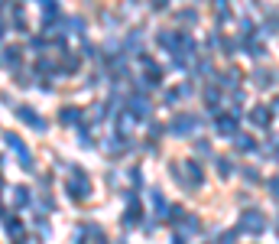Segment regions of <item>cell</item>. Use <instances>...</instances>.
Here are the masks:
<instances>
[{"instance_id": "obj_1", "label": "cell", "mask_w": 279, "mask_h": 244, "mask_svg": "<svg viewBox=\"0 0 279 244\" xmlns=\"http://www.w3.org/2000/svg\"><path fill=\"white\" fill-rule=\"evenodd\" d=\"M65 189H68L72 199H85V196H88V176H85L78 166H72V179L65 182Z\"/></svg>"}, {"instance_id": "obj_2", "label": "cell", "mask_w": 279, "mask_h": 244, "mask_svg": "<svg viewBox=\"0 0 279 244\" xmlns=\"http://www.w3.org/2000/svg\"><path fill=\"white\" fill-rule=\"evenodd\" d=\"M240 228H243V231H250V234H260V231L266 228V222H263V215H260V212H243Z\"/></svg>"}, {"instance_id": "obj_3", "label": "cell", "mask_w": 279, "mask_h": 244, "mask_svg": "<svg viewBox=\"0 0 279 244\" xmlns=\"http://www.w3.org/2000/svg\"><path fill=\"white\" fill-rule=\"evenodd\" d=\"M16 114H20V120H26V124H30L33 130H46V120H39L33 108H16Z\"/></svg>"}, {"instance_id": "obj_4", "label": "cell", "mask_w": 279, "mask_h": 244, "mask_svg": "<svg viewBox=\"0 0 279 244\" xmlns=\"http://www.w3.org/2000/svg\"><path fill=\"white\" fill-rule=\"evenodd\" d=\"M150 114V104L143 101V94H136L133 101H130V117H146Z\"/></svg>"}, {"instance_id": "obj_5", "label": "cell", "mask_w": 279, "mask_h": 244, "mask_svg": "<svg viewBox=\"0 0 279 244\" xmlns=\"http://www.w3.org/2000/svg\"><path fill=\"white\" fill-rule=\"evenodd\" d=\"M179 36H176V33H169V30H165V33H159V46H165V49H172V52H176L179 49Z\"/></svg>"}, {"instance_id": "obj_6", "label": "cell", "mask_w": 279, "mask_h": 244, "mask_svg": "<svg viewBox=\"0 0 279 244\" xmlns=\"http://www.w3.org/2000/svg\"><path fill=\"white\" fill-rule=\"evenodd\" d=\"M191 127H195V117H179L176 124H172V134H188Z\"/></svg>"}, {"instance_id": "obj_7", "label": "cell", "mask_w": 279, "mask_h": 244, "mask_svg": "<svg viewBox=\"0 0 279 244\" xmlns=\"http://www.w3.org/2000/svg\"><path fill=\"white\" fill-rule=\"evenodd\" d=\"M59 120H62V124H78V108H62V114H59Z\"/></svg>"}, {"instance_id": "obj_8", "label": "cell", "mask_w": 279, "mask_h": 244, "mask_svg": "<svg viewBox=\"0 0 279 244\" xmlns=\"http://www.w3.org/2000/svg\"><path fill=\"white\" fill-rule=\"evenodd\" d=\"M26 202H30V189H23V186H20V189H13V205H16V208H23Z\"/></svg>"}, {"instance_id": "obj_9", "label": "cell", "mask_w": 279, "mask_h": 244, "mask_svg": "<svg viewBox=\"0 0 279 244\" xmlns=\"http://www.w3.org/2000/svg\"><path fill=\"white\" fill-rule=\"evenodd\" d=\"M217 130H221V134H234V130H237V120H234V117H221V120H217Z\"/></svg>"}, {"instance_id": "obj_10", "label": "cell", "mask_w": 279, "mask_h": 244, "mask_svg": "<svg viewBox=\"0 0 279 244\" xmlns=\"http://www.w3.org/2000/svg\"><path fill=\"white\" fill-rule=\"evenodd\" d=\"M4 62L10 65V68H16V65H20V49H7L4 52Z\"/></svg>"}, {"instance_id": "obj_11", "label": "cell", "mask_w": 279, "mask_h": 244, "mask_svg": "<svg viewBox=\"0 0 279 244\" xmlns=\"http://www.w3.org/2000/svg\"><path fill=\"white\" fill-rule=\"evenodd\" d=\"M7 234H10V238H20V234H23V225L13 222V218H7Z\"/></svg>"}, {"instance_id": "obj_12", "label": "cell", "mask_w": 279, "mask_h": 244, "mask_svg": "<svg viewBox=\"0 0 279 244\" xmlns=\"http://www.w3.org/2000/svg\"><path fill=\"white\" fill-rule=\"evenodd\" d=\"M254 124H260V127H266V124H269L266 108H257V111H254Z\"/></svg>"}, {"instance_id": "obj_13", "label": "cell", "mask_w": 279, "mask_h": 244, "mask_svg": "<svg viewBox=\"0 0 279 244\" xmlns=\"http://www.w3.org/2000/svg\"><path fill=\"white\" fill-rule=\"evenodd\" d=\"M217 173H221V176H231V173H234V166H231L228 160H221V163H217Z\"/></svg>"}, {"instance_id": "obj_14", "label": "cell", "mask_w": 279, "mask_h": 244, "mask_svg": "<svg viewBox=\"0 0 279 244\" xmlns=\"http://www.w3.org/2000/svg\"><path fill=\"white\" fill-rule=\"evenodd\" d=\"M237 147L240 150H254V140H250V137H237Z\"/></svg>"}, {"instance_id": "obj_15", "label": "cell", "mask_w": 279, "mask_h": 244, "mask_svg": "<svg viewBox=\"0 0 279 244\" xmlns=\"http://www.w3.org/2000/svg\"><path fill=\"white\" fill-rule=\"evenodd\" d=\"M269 189H273V196H279V179H273V182H269Z\"/></svg>"}, {"instance_id": "obj_16", "label": "cell", "mask_w": 279, "mask_h": 244, "mask_svg": "<svg viewBox=\"0 0 279 244\" xmlns=\"http://www.w3.org/2000/svg\"><path fill=\"white\" fill-rule=\"evenodd\" d=\"M153 4H156V7H165V0H153Z\"/></svg>"}, {"instance_id": "obj_17", "label": "cell", "mask_w": 279, "mask_h": 244, "mask_svg": "<svg viewBox=\"0 0 279 244\" xmlns=\"http://www.w3.org/2000/svg\"><path fill=\"white\" fill-rule=\"evenodd\" d=\"M172 244H182V241H172Z\"/></svg>"}, {"instance_id": "obj_18", "label": "cell", "mask_w": 279, "mask_h": 244, "mask_svg": "<svg viewBox=\"0 0 279 244\" xmlns=\"http://www.w3.org/2000/svg\"><path fill=\"white\" fill-rule=\"evenodd\" d=\"M276 231H279V222H276Z\"/></svg>"}, {"instance_id": "obj_19", "label": "cell", "mask_w": 279, "mask_h": 244, "mask_svg": "<svg viewBox=\"0 0 279 244\" xmlns=\"http://www.w3.org/2000/svg\"><path fill=\"white\" fill-rule=\"evenodd\" d=\"M0 215H4V208H0Z\"/></svg>"}, {"instance_id": "obj_20", "label": "cell", "mask_w": 279, "mask_h": 244, "mask_svg": "<svg viewBox=\"0 0 279 244\" xmlns=\"http://www.w3.org/2000/svg\"><path fill=\"white\" fill-rule=\"evenodd\" d=\"M276 156H279V153H276Z\"/></svg>"}]
</instances>
